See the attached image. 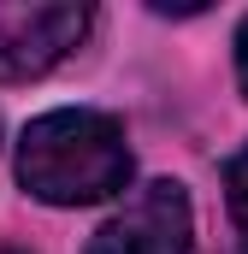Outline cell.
Listing matches in <instances>:
<instances>
[{
	"label": "cell",
	"instance_id": "1",
	"mask_svg": "<svg viewBox=\"0 0 248 254\" xmlns=\"http://www.w3.org/2000/svg\"><path fill=\"white\" fill-rule=\"evenodd\" d=\"M18 184L48 207H89V201L124 195L130 184L124 125L89 107L42 113L18 142Z\"/></svg>",
	"mask_w": 248,
	"mask_h": 254
},
{
	"label": "cell",
	"instance_id": "2",
	"mask_svg": "<svg viewBox=\"0 0 248 254\" xmlns=\"http://www.w3.org/2000/svg\"><path fill=\"white\" fill-rule=\"evenodd\" d=\"M95 12L77 0H0V83H36L83 48Z\"/></svg>",
	"mask_w": 248,
	"mask_h": 254
},
{
	"label": "cell",
	"instance_id": "3",
	"mask_svg": "<svg viewBox=\"0 0 248 254\" xmlns=\"http://www.w3.org/2000/svg\"><path fill=\"white\" fill-rule=\"evenodd\" d=\"M195 213H189L184 184L154 178L124 195V207L89 237V254H189Z\"/></svg>",
	"mask_w": 248,
	"mask_h": 254
},
{
	"label": "cell",
	"instance_id": "4",
	"mask_svg": "<svg viewBox=\"0 0 248 254\" xmlns=\"http://www.w3.org/2000/svg\"><path fill=\"white\" fill-rule=\"evenodd\" d=\"M225 201H231V219H237V249L248 254V148L231 154V166H225Z\"/></svg>",
	"mask_w": 248,
	"mask_h": 254
},
{
	"label": "cell",
	"instance_id": "5",
	"mask_svg": "<svg viewBox=\"0 0 248 254\" xmlns=\"http://www.w3.org/2000/svg\"><path fill=\"white\" fill-rule=\"evenodd\" d=\"M237 77H243V95H248V18L237 30Z\"/></svg>",
	"mask_w": 248,
	"mask_h": 254
},
{
	"label": "cell",
	"instance_id": "6",
	"mask_svg": "<svg viewBox=\"0 0 248 254\" xmlns=\"http://www.w3.org/2000/svg\"><path fill=\"white\" fill-rule=\"evenodd\" d=\"M12 254H18V249H12Z\"/></svg>",
	"mask_w": 248,
	"mask_h": 254
}]
</instances>
